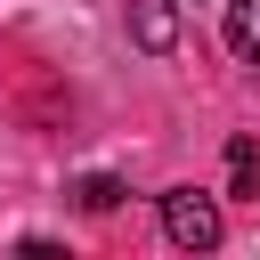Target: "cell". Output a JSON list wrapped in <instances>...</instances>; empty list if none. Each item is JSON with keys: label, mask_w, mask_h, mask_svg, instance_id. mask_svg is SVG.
<instances>
[{"label": "cell", "mask_w": 260, "mask_h": 260, "mask_svg": "<svg viewBox=\"0 0 260 260\" xmlns=\"http://www.w3.org/2000/svg\"><path fill=\"white\" fill-rule=\"evenodd\" d=\"M162 236H171L179 252H211V244H219V203H211L203 187H171V195H162Z\"/></svg>", "instance_id": "obj_1"}, {"label": "cell", "mask_w": 260, "mask_h": 260, "mask_svg": "<svg viewBox=\"0 0 260 260\" xmlns=\"http://www.w3.org/2000/svg\"><path fill=\"white\" fill-rule=\"evenodd\" d=\"M130 32H138V49L171 57V49H179V8H171V0H130Z\"/></svg>", "instance_id": "obj_2"}, {"label": "cell", "mask_w": 260, "mask_h": 260, "mask_svg": "<svg viewBox=\"0 0 260 260\" xmlns=\"http://www.w3.org/2000/svg\"><path fill=\"white\" fill-rule=\"evenodd\" d=\"M228 49L244 65H260V0H228Z\"/></svg>", "instance_id": "obj_3"}, {"label": "cell", "mask_w": 260, "mask_h": 260, "mask_svg": "<svg viewBox=\"0 0 260 260\" xmlns=\"http://www.w3.org/2000/svg\"><path fill=\"white\" fill-rule=\"evenodd\" d=\"M73 203H81V211H114V203H122V179L89 171V179H73Z\"/></svg>", "instance_id": "obj_5"}, {"label": "cell", "mask_w": 260, "mask_h": 260, "mask_svg": "<svg viewBox=\"0 0 260 260\" xmlns=\"http://www.w3.org/2000/svg\"><path fill=\"white\" fill-rule=\"evenodd\" d=\"M228 195H260V146L228 138Z\"/></svg>", "instance_id": "obj_4"}]
</instances>
